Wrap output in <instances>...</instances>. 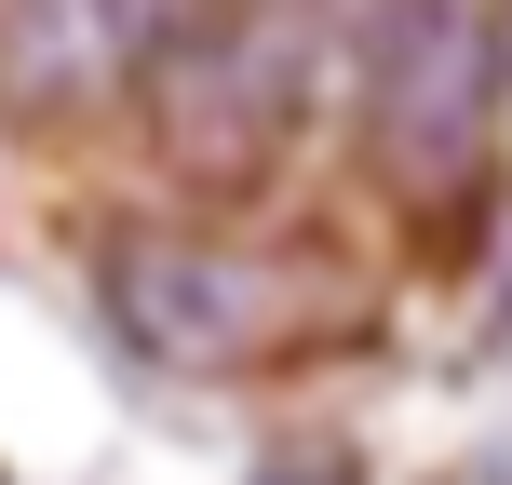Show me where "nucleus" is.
<instances>
[{
    "label": "nucleus",
    "instance_id": "obj_3",
    "mask_svg": "<svg viewBox=\"0 0 512 485\" xmlns=\"http://www.w3.org/2000/svg\"><path fill=\"white\" fill-rule=\"evenodd\" d=\"M95 297H108V337L135 364H162V378H230V364H256L283 337L270 270H243L216 243H176V230H108Z\"/></svg>",
    "mask_w": 512,
    "mask_h": 485
},
{
    "label": "nucleus",
    "instance_id": "obj_1",
    "mask_svg": "<svg viewBox=\"0 0 512 485\" xmlns=\"http://www.w3.org/2000/svg\"><path fill=\"white\" fill-rule=\"evenodd\" d=\"M337 14L324 0H176L149 54V135L189 189H256L310 122Z\"/></svg>",
    "mask_w": 512,
    "mask_h": 485
},
{
    "label": "nucleus",
    "instance_id": "obj_4",
    "mask_svg": "<svg viewBox=\"0 0 512 485\" xmlns=\"http://www.w3.org/2000/svg\"><path fill=\"white\" fill-rule=\"evenodd\" d=\"M176 0H0V95L41 108H95L108 81H149Z\"/></svg>",
    "mask_w": 512,
    "mask_h": 485
},
{
    "label": "nucleus",
    "instance_id": "obj_2",
    "mask_svg": "<svg viewBox=\"0 0 512 485\" xmlns=\"http://www.w3.org/2000/svg\"><path fill=\"white\" fill-rule=\"evenodd\" d=\"M486 108H499L486 0H378L364 14V162L405 203H445L486 162Z\"/></svg>",
    "mask_w": 512,
    "mask_h": 485
},
{
    "label": "nucleus",
    "instance_id": "obj_5",
    "mask_svg": "<svg viewBox=\"0 0 512 485\" xmlns=\"http://www.w3.org/2000/svg\"><path fill=\"white\" fill-rule=\"evenodd\" d=\"M256 485H364L351 445H283V459H256Z\"/></svg>",
    "mask_w": 512,
    "mask_h": 485
}]
</instances>
